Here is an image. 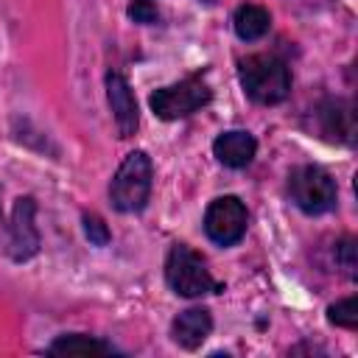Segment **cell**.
<instances>
[{
  "mask_svg": "<svg viewBox=\"0 0 358 358\" xmlns=\"http://www.w3.org/2000/svg\"><path fill=\"white\" fill-rule=\"evenodd\" d=\"M213 98V90L207 87V81L201 76H187L176 84H168V87H159L151 92L148 103H151V112L162 120H179V117H187L193 115L196 109L207 106Z\"/></svg>",
  "mask_w": 358,
  "mask_h": 358,
  "instance_id": "cell-5",
  "label": "cell"
},
{
  "mask_svg": "<svg viewBox=\"0 0 358 358\" xmlns=\"http://www.w3.org/2000/svg\"><path fill=\"white\" fill-rule=\"evenodd\" d=\"M50 355H78V358H95V355H112L115 347L109 341H101L95 336H84V333H67V336H59L50 347H48Z\"/></svg>",
  "mask_w": 358,
  "mask_h": 358,
  "instance_id": "cell-12",
  "label": "cell"
},
{
  "mask_svg": "<svg viewBox=\"0 0 358 358\" xmlns=\"http://www.w3.org/2000/svg\"><path fill=\"white\" fill-rule=\"evenodd\" d=\"M165 280L179 296H204V294H221L224 285L210 274L204 260L185 243L171 246L168 260H165Z\"/></svg>",
  "mask_w": 358,
  "mask_h": 358,
  "instance_id": "cell-3",
  "label": "cell"
},
{
  "mask_svg": "<svg viewBox=\"0 0 358 358\" xmlns=\"http://www.w3.org/2000/svg\"><path fill=\"white\" fill-rule=\"evenodd\" d=\"M213 330V316L207 308H187L171 324V338L185 350H199Z\"/></svg>",
  "mask_w": 358,
  "mask_h": 358,
  "instance_id": "cell-10",
  "label": "cell"
},
{
  "mask_svg": "<svg viewBox=\"0 0 358 358\" xmlns=\"http://www.w3.org/2000/svg\"><path fill=\"white\" fill-rule=\"evenodd\" d=\"M238 78L243 92L263 106L282 103L291 95V70L274 53H252L238 62Z\"/></svg>",
  "mask_w": 358,
  "mask_h": 358,
  "instance_id": "cell-1",
  "label": "cell"
},
{
  "mask_svg": "<svg viewBox=\"0 0 358 358\" xmlns=\"http://www.w3.org/2000/svg\"><path fill=\"white\" fill-rule=\"evenodd\" d=\"M129 17H131L134 22L151 25V22H157V20H159V11H157V6H154V3H148V0H134V3L129 6Z\"/></svg>",
  "mask_w": 358,
  "mask_h": 358,
  "instance_id": "cell-17",
  "label": "cell"
},
{
  "mask_svg": "<svg viewBox=\"0 0 358 358\" xmlns=\"http://www.w3.org/2000/svg\"><path fill=\"white\" fill-rule=\"evenodd\" d=\"M288 193H291L294 204L308 215H322V213L333 210L336 199H338L336 179L319 165L294 168L288 176Z\"/></svg>",
  "mask_w": 358,
  "mask_h": 358,
  "instance_id": "cell-4",
  "label": "cell"
},
{
  "mask_svg": "<svg viewBox=\"0 0 358 358\" xmlns=\"http://www.w3.org/2000/svg\"><path fill=\"white\" fill-rule=\"evenodd\" d=\"M336 263H338V268L350 277V280H355V268H358V257H355V241L352 238H344L338 246H336Z\"/></svg>",
  "mask_w": 358,
  "mask_h": 358,
  "instance_id": "cell-15",
  "label": "cell"
},
{
  "mask_svg": "<svg viewBox=\"0 0 358 358\" xmlns=\"http://www.w3.org/2000/svg\"><path fill=\"white\" fill-rule=\"evenodd\" d=\"M327 322L336 324V327L355 330V327H358V299H355V296H347V299L330 305V308H327Z\"/></svg>",
  "mask_w": 358,
  "mask_h": 358,
  "instance_id": "cell-14",
  "label": "cell"
},
{
  "mask_svg": "<svg viewBox=\"0 0 358 358\" xmlns=\"http://www.w3.org/2000/svg\"><path fill=\"white\" fill-rule=\"evenodd\" d=\"M246 224H249V213L238 196H218L210 201L204 213V232L218 246L238 243L246 232Z\"/></svg>",
  "mask_w": 358,
  "mask_h": 358,
  "instance_id": "cell-6",
  "label": "cell"
},
{
  "mask_svg": "<svg viewBox=\"0 0 358 358\" xmlns=\"http://www.w3.org/2000/svg\"><path fill=\"white\" fill-rule=\"evenodd\" d=\"M106 101L117 126L120 137H131L140 126V112H137V101L134 92L129 87V81L120 73H106Z\"/></svg>",
  "mask_w": 358,
  "mask_h": 358,
  "instance_id": "cell-8",
  "label": "cell"
},
{
  "mask_svg": "<svg viewBox=\"0 0 358 358\" xmlns=\"http://www.w3.org/2000/svg\"><path fill=\"white\" fill-rule=\"evenodd\" d=\"M34 213H36V201L31 196L17 199L11 210V221L6 227V252L17 263L31 260L39 252V229L34 224Z\"/></svg>",
  "mask_w": 358,
  "mask_h": 358,
  "instance_id": "cell-7",
  "label": "cell"
},
{
  "mask_svg": "<svg viewBox=\"0 0 358 358\" xmlns=\"http://www.w3.org/2000/svg\"><path fill=\"white\" fill-rule=\"evenodd\" d=\"M232 28H235L238 39L255 42V39H260L263 34H268V28H271V14H268L263 6H257V3H243V6H238L235 14H232Z\"/></svg>",
  "mask_w": 358,
  "mask_h": 358,
  "instance_id": "cell-13",
  "label": "cell"
},
{
  "mask_svg": "<svg viewBox=\"0 0 358 358\" xmlns=\"http://www.w3.org/2000/svg\"><path fill=\"white\" fill-rule=\"evenodd\" d=\"M319 123L330 140H341V143L355 140V112L352 103L347 101H324L319 106Z\"/></svg>",
  "mask_w": 358,
  "mask_h": 358,
  "instance_id": "cell-11",
  "label": "cell"
},
{
  "mask_svg": "<svg viewBox=\"0 0 358 358\" xmlns=\"http://www.w3.org/2000/svg\"><path fill=\"white\" fill-rule=\"evenodd\" d=\"M255 151H257V140L249 131H243V129L224 131L213 143L215 159L221 165H227V168H246L255 159Z\"/></svg>",
  "mask_w": 358,
  "mask_h": 358,
  "instance_id": "cell-9",
  "label": "cell"
},
{
  "mask_svg": "<svg viewBox=\"0 0 358 358\" xmlns=\"http://www.w3.org/2000/svg\"><path fill=\"white\" fill-rule=\"evenodd\" d=\"M84 235L95 246H106L109 243V229H106V224L98 215H84Z\"/></svg>",
  "mask_w": 358,
  "mask_h": 358,
  "instance_id": "cell-16",
  "label": "cell"
},
{
  "mask_svg": "<svg viewBox=\"0 0 358 358\" xmlns=\"http://www.w3.org/2000/svg\"><path fill=\"white\" fill-rule=\"evenodd\" d=\"M151 182H154L151 157L145 151H131L120 162L112 185H109V201H112V207L117 213H140L148 204Z\"/></svg>",
  "mask_w": 358,
  "mask_h": 358,
  "instance_id": "cell-2",
  "label": "cell"
},
{
  "mask_svg": "<svg viewBox=\"0 0 358 358\" xmlns=\"http://www.w3.org/2000/svg\"><path fill=\"white\" fill-rule=\"evenodd\" d=\"M6 232V224H3V210H0V235Z\"/></svg>",
  "mask_w": 358,
  "mask_h": 358,
  "instance_id": "cell-18",
  "label": "cell"
}]
</instances>
